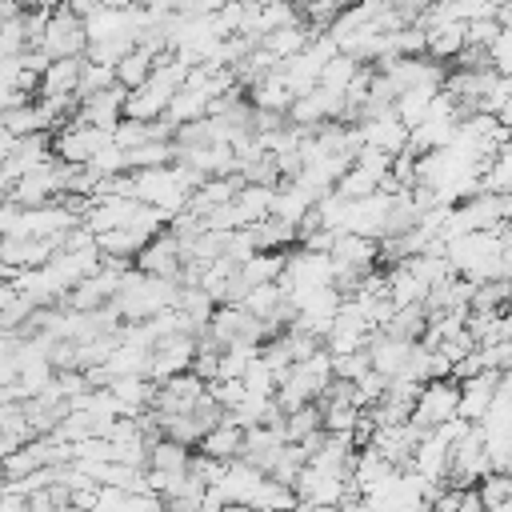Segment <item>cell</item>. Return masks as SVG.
I'll use <instances>...</instances> for the list:
<instances>
[{"instance_id":"cell-36","label":"cell","mask_w":512,"mask_h":512,"mask_svg":"<svg viewBox=\"0 0 512 512\" xmlns=\"http://www.w3.org/2000/svg\"><path fill=\"white\" fill-rule=\"evenodd\" d=\"M112 84H116L112 68L84 60V64H80V80H76V100H88V96H96V92H104V88H112Z\"/></svg>"},{"instance_id":"cell-19","label":"cell","mask_w":512,"mask_h":512,"mask_svg":"<svg viewBox=\"0 0 512 512\" xmlns=\"http://www.w3.org/2000/svg\"><path fill=\"white\" fill-rule=\"evenodd\" d=\"M460 48H464V24H436L424 32V56L436 64L456 60Z\"/></svg>"},{"instance_id":"cell-41","label":"cell","mask_w":512,"mask_h":512,"mask_svg":"<svg viewBox=\"0 0 512 512\" xmlns=\"http://www.w3.org/2000/svg\"><path fill=\"white\" fill-rule=\"evenodd\" d=\"M84 168H88L96 180H100V176H120V172H128V168H124V148L104 144V148H100V152H96V156H92Z\"/></svg>"},{"instance_id":"cell-30","label":"cell","mask_w":512,"mask_h":512,"mask_svg":"<svg viewBox=\"0 0 512 512\" xmlns=\"http://www.w3.org/2000/svg\"><path fill=\"white\" fill-rule=\"evenodd\" d=\"M152 60L156 56H148L144 48H132L116 68H112V76H116V84L124 88V92H132V88H140L144 80H148V72H152Z\"/></svg>"},{"instance_id":"cell-20","label":"cell","mask_w":512,"mask_h":512,"mask_svg":"<svg viewBox=\"0 0 512 512\" xmlns=\"http://www.w3.org/2000/svg\"><path fill=\"white\" fill-rule=\"evenodd\" d=\"M240 440H244V428H236V424H228V420H220L212 432H204L200 436V452L204 456H212V460H236L240 456Z\"/></svg>"},{"instance_id":"cell-47","label":"cell","mask_w":512,"mask_h":512,"mask_svg":"<svg viewBox=\"0 0 512 512\" xmlns=\"http://www.w3.org/2000/svg\"><path fill=\"white\" fill-rule=\"evenodd\" d=\"M12 8L16 12H28V8H36V0H12Z\"/></svg>"},{"instance_id":"cell-12","label":"cell","mask_w":512,"mask_h":512,"mask_svg":"<svg viewBox=\"0 0 512 512\" xmlns=\"http://www.w3.org/2000/svg\"><path fill=\"white\" fill-rule=\"evenodd\" d=\"M80 64H84V56H72V60H52V64L40 72L36 100H60V96H76Z\"/></svg>"},{"instance_id":"cell-29","label":"cell","mask_w":512,"mask_h":512,"mask_svg":"<svg viewBox=\"0 0 512 512\" xmlns=\"http://www.w3.org/2000/svg\"><path fill=\"white\" fill-rule=\"evenodd\" d=\"M436 92H440V88H408V92H400V96L392 100V116H396L404 128H416V124L428 116V104H432Z\"/></svg>"},{"instance_id":"cell-10","label":"cell","mask_w":512,"mask_h":512,"mask_svg":"<svg viewBox=\"0 0 512 512\" xmlns=\"http://www.w3.org/2000/svg\"><path fill=\"white\" fill-rule=\"evenodd\" d=\"M44 160H52L48 132H36V136H16V144H12V152L0 160V168H4L8 184H12L16 176H24L28 168H36V164H44Z\"/></svg>"},{"instance_id":"cell-22","label":"cell","mask_w":512,"mask_h":512,"mask_svg":"<svg viewBox=\"0 0 512 512\" xmlns=\"http://www.w3.org/2000/svg\"><path fill=\"white\" fill-rule=\"evenodd\" d=\"M172 160H176L172 140H144V144H136V148H128V152H124V168H128V172L164 168V164H172Z\"/></svg>"},{"instance_id":"cell-39","label":"cell","mask_w":512,"mask_h":512,"mask_svg":"<svg viewBox=\"0 0 512 512\" xmlns=\"http://www.w3.org/2000/svg\"><path fill=\"white\" fill-rule=\"evenodd\" d=\"M240 384H244V392H252V396H272V392H276V372H272L260 356H252L248 368H244V376H240Z\"/></svg>"},{"instance_id":"cell-4","label":"cell","mask_w":512,"mask_h":512,"mask_svg":"<svg viewBox=\"0 0 512 512\" xmlns=\"http://www.w3.org/2000/svg\"><path fill=\"white\" fill-rule=\"evenodd\" d=\"M192 356H196V336H188V332H168V336H160V340L148 348V376H152V380H168V376H176V372H188Z\"/></svg>"},{"instance_id":"cell-1","label":"cell","mask_w":512,"mask_h":512,"mask_svg":"<svg viewBox=\"0 0 512 512\" xmlns=\"http://www.w3.org/2000/svg\"><path fill=\"white\" fill-rule=\"evenodd\" d=\"M456 400H460V384H456L452 376L428 380V384H420V392H416V404H412L408 424L420 428V432H432V428L456 420Z\"/></svg>"},{"instance_id":"cell-16","label":"cell","mask_w":512,"mask_h":512,"mask_svg":"<svg viewBox=\"0 0 512 512\" xmlns=\"http://www.w3.org/2000/svg\"><path fill=\"white\" fill-rule=\"evenodd\" d=\"M244 100H248L252 108H264V112H288L292 92H288V84H284V76H280V64H276L268 76H260V80L248 88Z\"/></svg>"},{"instance_id":"cell-48","label":"cell","mask_w":512,"mask_h":512,"mask_svg":"<svg viewBox=\"0 0 512 512\" xmlns=\"http://www.w3.org/2000/svg\"><path fill=\"white\" fill-rule=\"evenodd\" d=\"M216 512H252V508H244V504H224V508H216Z\"/></svg>"},{"instance_id":"cell-50","label":"cell","mask_w":512,"mask_h":512,"mask_svg":"<svg viewBox=\"0 0 512 512\" xmlns=\"http://www.w3.org/2000/svg\"><path fill=\"white\" fill-rule=\"evenodd\" d=\"M492 4H496V8H500V4H512V0H492Z\"/></svg>"},{"instance_id":"cell-45","label":"cell","mask_w":512,"mask_h":512,"mask_svg":"<svg viewBox=\"0 0 512 512\" xmlns=\"http://www.w3.org/2000/svg\"><path fill=\"white\" fill-rule=\"evenodd\" d=\"M476 352H480V364L488 372H508V364H512V340H504V344H480Z\"/></svg>"},{"instance_id":"cell-31","label":"cell","mask_w":512,"mask_h":512,"mask_svg":"<svg viewBox=\"0 0 512 512\" xmlns=\"http://www.w3.org/2000/svg\"><path fill=\"white\" fill-rule=\"evenodd\" d=\"M280 432H284V444H300L304 436L320 432V408H316V404H300V408L284 412Z\"/></svg>"},{"instance_id":"cell-23","label":"cell","mask_w":512,"mask_h":512,"mask_svg":"<svg viewBox=\"0 0 512 512\" xmlns=\"http://www.w3.org/2000/svg\"><path fill=\"white\" fill-rule=\"evenodd\" d=\"M268 204H272V188H264V184H244V188L232 196V208H236V216H240V228L260 224V220L268 216Z\"/></svg>"},{"instance_id":"cell-42","label":"cell","mask_w":512,"mask_h":512,"mask_svg":"<svg viewBox=\"0 0 512 512\" xmlns=\"http://www.w3.org/2000/svg\"><path fill=\"white\" fill-rule=\"evenodd\" d=\"M388 160H392V156H384L380 148H368V144H364V148H360V152L352 156V168H360V172H368V176H372V180L380 184V180L388 176Z\"/></svg>"},{"instance_id":"cell-25","label":"cell","mask_w":512,"mask_h":512,"mask_svg":"<svg viewBox=\"0 0 512 512\" xmlns=\"http://www.w3.org/2000/svg\"><path fill=\"white\" fill-rule=\"evenodd\" d=\"M188 460H192V448L176 444V440H156L148 444V468L152 472H168V476H184L188 472Z\"/></svg>"},{"instance_id":"cell-3","label":"cell","mask_w":512,"mask_h":512,"mask_svg":"<svg viewBox=\"0 0 512 512\" xmlns=\"http://www.w3.org/2000/svg\"><path fill=\"white\" fill-rule=\"evenodd\" d=\"M88 40H84V20L76 12H68V4L52 8L48 16V28L40 36V52L48 60H72V56H84Z\"/></svg>"},{"instance_id":"cell-40","label":"cell","mask_w":512,"mask_h":512,"mask_svg":"<svg viewBox=\"0 0 512 512\" xmlns=\"http://www.w3.org/2000/svg\"><path fill=\"white\" fill-rule=\"evenodd\" d=\"M228 264H244L248 256H256V236L252 228H232L224 232V252H220Z\"/></svg>"},{"instance_id":"cell-2","label":"cell","mask_w":512,"mask_h":512,"mask_svg":"<svg viewBox=\"0 0 512 512\" xmlns=\"http://www.w3.org/2000/svg\"><path fill=\"white\" fill-rule=\"evenodd\" d=\"M324 284H332V260L324 252H308V248L284 252V268L276 276V288L284 296H300V292H312Z\"/></svg>"},{"instance_id":"cell-9","label":"cell","mask_w":512,"mask_h":512,"mask_svg":"<svg viewBox=\"0 0 512 512\" xmlns=\"http://www.w3.org/2000/svg\"><path fill=\"white\" fill-rule=\"evenodd\" d=\"M284 448V432L280 428H264V424H252L244 428V440H240V460L268 472V464L276 460V452Z\"/></svg>"},{"instance_id":"cell-35","label":"cell","mask_w":512,"mask_h":512,"mask_svg":"<svg viewBox=\"0 0 512 512\" xmlns=\"http://www.w3.org/2000/svg\"><path fill=\"white\" fill-rule=\"evenodd\" d=\"M128 52H132V40H128V36H112V40H96V44H88V48H84V60L104 64V68H116Z\"/></svg>"},{"instance_id":"cell-32","label":"cell","mask_w":512,"mask_h":512,"mask_svg":"<svg viewBox=\"0 0 512 512\" xmlns=\"http://www.w3.org/2000/svg\"><path fill=\"white\" fill-rule=\"evenodd\" d=\"M360 72V64L352 60V56H344V52H336L324 68H320V76H316V88H328V92H340L344 96V88L352 84V76Z\"/></svg>"},{"instance_id":"cell-17","label":"cell","mask_w":512,"mask_h":512,"mask_svg":"<svg viewBox=\"0 0 512 512\" xmlns=\"http://www.w3.org/2000/svg\"><path fill=\"white\" fill-rule=\"evenodd\" d=\"M168 96H172V92H164L160 84L144 80L140 88H132V92L124 96V116H128V120H144V124H148V120H160Z\"/></svg>"},{"instance_id":"cell-11","label":"cell","mask_w":512,"mask_h":512,"mask_svg":"<svg viewBox=\"0 0 512 512\" xmlns=\"http://www.w3.org/2000/svg\"><path fill=\"white\" fill-rule=\"evenodd\" d=\"M360 128V140L368 144V148H380L384 156H396V152H404V144H408V128L388 112V116H376V120H360L356 124Z\"/></svg>"},{"instance_id":"cell-38","label":"cell","mask_w":512,"mask_h":512,"mask_svg":"<svg viewBox=\"0 0 512 512\" xmlns=\"http://www.w3.org/2000/svg\"><path fill=\"white\" fill-rule=\"evenodd\" d=\"M332 192L336 196H344V200H364V196H372L376 192V180L368 176V172H360V168H344V176L332 184Z\"/></svg>"},{"instance_id":"cell-43","label":"cell","mask_w":512,"mask_h":512,"mask_svg":"<svg viewBox=\"0 0 512 512\" xmlns=\"http://www.w3.org/2000/svg\"><path fill=\"white\" fill-rule=\"evenodd\" d=\"M496 32H500V24H496L492 16L464 20V44H472V48H488V44L496 40Z\"/></svg>"},{"instance_id":"cell-46","label":"cell","mask_w":512,"mask_h":512,"mask_svg":"<svg viewBox=\"0 0 512 512\" xmlns=\"http://www.w3.org/2000/svg\"><path fill=\"white\" fill-rule=\"evenodd\" d=\"M360 372H368V356H364V352L332 356V380H356Z\"/></svg>"},{"instance_id":"cell-21","label":"cell","mask_w":512,"mask_h":512,"mask_svg":"<svg viewBox=\"0 0 512 512\" xmlns=\"http://www.w3.org/2000/svg\"><path fill=\"white\" fill-rule=\"evenodd\" d=\"M312 32H316V28H308L304 20H296V24H284V28L268 32V36H260V48H268L276 60H288V56H296V52L308 44Z\"/></svg>"},{"instance_id":"cell-13","label":"cell","mask_w":512,"mask_h":512,"mask_svg":"<svg viewBox=\"0 0 512 512\" xmlns=\"http://www.w3.org/2000/svg\"><path fill=\"white\" fill-rule=\"evenodd\" d=\"M0 124H4L8 136H36V132H52L56 128L52 112L40 100H28V104H16V108L0 112Z\"/></svg>"},{"instance_id":"cell-5","label":"cell","mask_w":512,"mask_h":512,"mask_svg":"<svg viewBox=\"0 0 512 512\" xmlns=\"http://www.w3.org/2000/svg\"><path fill=\"white\" fill-rule=\"evenodd\" d=\"M200 396H204V380H196L192 372H176V376L160 380V388L152 392V412H160V416H180V412H188Z\"/></svg>"},{"instance_id":"cell-8","label":"cell","mask_w":512,"mask_h":512,"mask_svg":"<svg viewBox=\"0 0 512 512\" xmlns=\"http://www.w3.org/2000/svg\"><path fill=\"white\" fill-rule=\"evenodd\" d=\"M264 480V472L260 468H252V464H244L240 456L236 460H224V468H220V480L212 484L220 496H224V504H248V496L256 492V484Z\"/></svg>"},{"instance_id":"cell-37","label":"cell","mask_w":512,"mask_h":512,"mask_svg":"<svg viewBox=\"0 0 512 512\" xmlns=\"http://www.w3.org/2000/svg\"><path fill=\"white\" fill-rule=\"evenodd\" d=\"M508 304V280H488V284H472V300L468 312H496Z\"/></svg>"},{"instance_id":"cell-15","label":"cell","mask_w":512,"mask_h":512,"mask_svg":"<svg viewBox=\"0 0 512 512\" xmlns=\"http://www.w3.org/2000/svg\"><path fill=\"white\" fill-rule=\"evenodd\" d=\"M312 208V196L304 192V188H296L292 180H280L276 188H272V204H268V216L272 220H280V224H288L292 232H296V224H300V216Z\"/></svg>"},{"instance_id":"cell-33","label":"cell","mask_w":512,"mask_h":512,"mask_svg":"<svg viewBox=\"0 0 512 512\" xmlns=\"http://www.w3.org/2000/svg\"><path fill=\"white\" fill-rule=\"evenodd\" d=\"M476 500H480L484 512H492L500 504H512V480H508V472H484L476 480Z\"/></svg>"},{"instance_id":"cell-28","label":"cell","mask_w":512,"mask_h":512,"mask_svg":"<svg viewBox=\"0 0 512 512\" xmlns=\"http://www.w3.org/2000/svg\"><path fill=\"white\" fill-rule=\"evenodd\" d=\"M292 504H296V492H292L288 484H276L272 476H264V480L256 484V492L248 496L244 508H252V512H288Z\"/></svg>"},{"instance_id":"cell-27","label":"cell","mask_w":512,"mask_h":512,"mask_svg":"<svg viewBox=\"0 0 512 512\" xmlns=\"http://www.w3.org/2000/svg\"><path fill=\"white\" fill-rule=\"evenodd\" d=\"M100 368L108 372V380L112 376H148V348H136V344H124L120 340Z\"/></svg>"},{"instance_id":"cell-24","label":"cell","mask_w":512,"mask_h":512,"mask_svg":"<svg viewBox=\"0 0 512 512\" xmlns=\"http://www.w3.org/2000/svg\"><path fill=\"white\" fill-rule=\"evenodd\" d=\"M284 268V252H256L244 264H236V276L244 280V288H260V284H276Z\"/></svg>"},{"instance_id":"cell-18","label":"cell","mask_w":512,"mask_h":512,"mask_svg":"<svg viewBox=\"0 0 512 512\" xmlns=\"http://www.w3.org/2000/svg\"><path fill=\"white\" fill-rule=\"evenodd\" d=\"M208 96L204 92H192V88H176L172 96H168V104H164V120L172 124V128H180V124H192V120H204L208 116Z\"/></svg>"},{"instance_id":"cell-7","label":"cell","mask_w":512,"mask_h":512,"mask_svg":"<svg viewBox=\"0 0 512 512\" xmlns=\"http://www.w3.org/2000/svg\"><path fill=\"white\" fill-rule=\"evenodd\" d=\"M408 352L412 344L408 340H396V336H384V332H372L368 344H364V356H368V368L380 372V376H400L404 364H408Z\"/></svg>"},{"instance_id":"cell-34","label":"cell","mask_w":512,"mask_h":512,"mask_svg":"<svg viewBox=\"0 0 512 512\" xmlns=\"http://www.w3.org/2000/svg\"><path fill=\"white\" fill-rule=\"evenodd\" d=\"M284 304V292L276 288V284H260V288H248V296L240 300V308L248 312V316H256V320H268L276 308Z\"/></svg>"},{"instance_id":"cell-49","label":"cell","mask_w":512,"mask_h":512,"mask_svg":"<svg viewBox=\"0 0 512 512\" xmlns=\"http://www.w3.org/2000/svg\"><path fill=\"white\" fill-rule=\"evenodd\" d=\"M4 192H8V176H4V168H0V200H4Z\"/></svg>"},{"instance_id":"cell-44","label":"cell","mask_w":512,"mask_h":512,"mask_svg":"<svg viewBox=\"0 0 512 512\" xmlns=\"http://www.w3.org/2000/svg\"><path fill=\"white\" fill-rule=\"evenodd\" d=\"M204 392H208L224 412L244 400V384H240V380H212V384H204Z\"/></svg>"},{"instance_id":"cell-14","label":"cell","mask_w":512,"mask_h":512,"mask_svg":"<svg viewBox=\"0 0 512 512\" xmlns=\"http://www.w3.org/2000/svg\"><path fill=\"white\" fill-rule=\"evenodd\" d=\"M104 388L112 392L120 416H136V412L152 408V392H156V384H148V376H112Z\"/></svg>"},{"instance_id":"cell-6","label":"cell","mask_w":512,"mask_h":512,"mask_svg":"<svg viewBox=\"0 0 512 512\" xmlns=\"http://www.w3.org/2000/svg\"><path fill=\"white\" fill-rule=\"evenodd\" d=\"M136 272L176 280V272H180V240H176L168 228H164V232H156V236L136 252Z\"/></svg>"},{"instance_id":"cell-26","label":"cell","mask_w":512,"mask_h":512,"mask_svg":"<svg viewBox=\"0 0 512 512\" xmlns=\"http://www.w3.org/2000/svg\"><path fill=\"white\" fill-rule=\"evenodd\" d=\"M424 324H428V316H424V308H420V304H400V308H392V316H388V324H384L380 332H384V336H396V340L416 344V340L424 336Z\"/></svg>"}]
</instances>
